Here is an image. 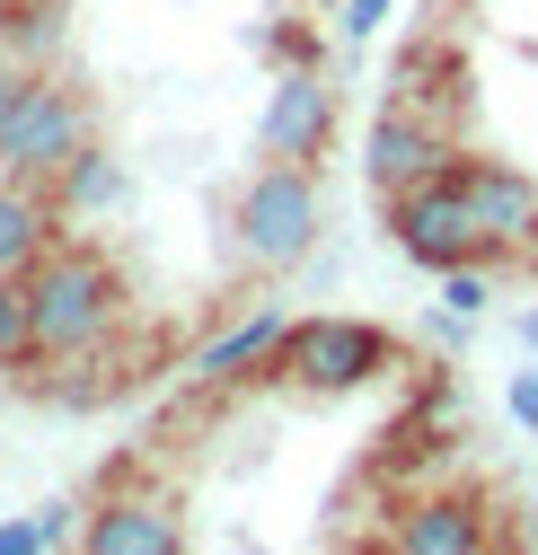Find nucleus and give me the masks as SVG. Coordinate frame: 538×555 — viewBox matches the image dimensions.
I'll use <instances>...</instances> for the list:
<instances>
[{
    "mask_svg": "<svg viewBox=\"0 0 538 555\" xmlns=\"http://www.w3.org/2000/svg\"><path fill=\"white\" fill-rule=\"evenodd\" d=\"M124 318V273L89 238H53L27 264V362H80Z\"/></svg>",
    "mask_w": 538,
    "mask_h": 555,
    "instance_id": "1",
    "label": "nucleus"
},
{
    "mask_svg": "<svg viewBox=\"0 0 538 555\" xmlns=\"http://www.w3.org/2000/svg\"><path fill=\"white\" fill-rule=\"evenodd\" d=\"M326 230V203H318V168L309 159H265L239 194H230V247L256 273H292Z\"/></svg>",
    "mask_w": 538,
    "mask_h": 555,
    "instance_id": "2",
    "label": "nucleus"
},
{
    "mask_svg": "<svg viewBox=\"0 0 538 555\" xmlns=\"http://www.w3.org/2000/svg\"><path fill=\"white\" fill-rule=\"evenodd\" d=\"M397 362V335L371 318H292L274 344V379L292 397H354Z\"/></svg>",
    "mask_w": 538,
    "mask_h": 555,
    "instance_id": "3",
    "label": "nucleus"
},
{
    "mask_svg": "<svg viewBox=\"0 0 538 555\" xmlns=\"http://www.w3.org/2000/svg\"><path fill=\"white\" fill-rule=\"evenodd\" d=\"M80 142H98V98L53 80V72H27L0 106V177H53Z\"/></svg>",
    "mask_w": 538,
    "mask_h": 555,
    "instance_id": "4",
    "label": "nucleus"
},
{
    "mask_svg": "<svg viewBox=\"0 0 538 555\" xmlns=\"http://www.w3.org/2000/svg\"><path fill=\"white\" fill-rule=\"evenodd\" d=\"M380 203H388V247L407 256V264H424V273H450V264L495 256V238L477 230V212H467V194L450 185V168L397 185V194H380Z\"/></svg>",
    "mask_w": 538,
    "mask_h": 555,
    "instance_id": "5",
    "label": "nucleus"
},
{
    "mask_svg": "<svg viewBox=\"0 0 538 555\" xmlns=\"http://www.w3.org/2000/svg\"><path fill=\"white\" fill-rule=\"evenodd\" d=\"M335 115H345V98H335L326 72H283L274 89H265V115H256V151L265 159H326L335 151Z\"/></svg>",
    "mask_w": 538,
    "mask_h": 555,
    "instance_id": "6",
    "label": "nucleus"
},
{
    "mask_svg": "<svg viewBox=\"0 0 538 555\" xmlns=\"http://www.w3.org/2000/svg\"><path fill=\"white\" fill-rule=\"evenodd\" d=\"M441 168H450V185L467 194L477 230L495 238V256L538 238V177H529V168H512V159H486V151H450Z\"/></svg>",
    "mask_w": 538,
    "mask_h": 555,
    "instance_id": "7",
    "label": "nucleus"
},
{
    "mask_svg": "<svg viewBox=\"0 0 538 555\" xmlns=\"http://www.w3.org/2000/svg\"><path fill=\"white\" fill-rule=\"evenodd\" d=\"M80 546L89 555H185V520L168 494H106L89 520H80Z\"/></svg>",
    "mask_w": 538,
    "mask_h": 555,
    "instance_id": "8",
    "label": "nucleus"
},
{
    "mask_svg": "<svg viewBox=\"0 0 538 555\" xmlns=\"http://www.w3.org/2000/svg\"><path fill=\"white\" fill-rule=\"evenodd\" d=\"M388 546L397 555H477V546H495V512L477 494H415L397 512Z\"/></svg>",
    "mask_w": 538,
    "mask_h": 555,
    "instance_id": "9",
    "label": "nucleus"
},
{
    "mask_svg": "<svg viewBox=\"0 0 538 555\" xmlns=\"http://www.w3.org/2000/svg\"><path fill=\"white\" fill-rule=\"evenodd\" d=\"M450 159V142L415 115V98H388L380 106V124H371V142H362V168H371V185L380 194H397V185H415V177H433Z\"/></svg>",
    "mask_w": 538,
    "mask_h": 555,
    "instance_id": "10",
    "label": "nucleus"
},
{
    "mask_svg": "<svg viewBox=\"0 0 538 555\" xmlns=\"http://www.w3.org/2000/svg\"><path fill=\"white\" fill-rule=\"evenodd\" d=\"M283 309H247V318H230L213 344H194V388H239V379H256V371H274V344H283Z\"/></svg>",
    "mask_w": 538,
    "mask_h": 555,
    "instance_id": "11",
    "label": "nucleus"
},
{
    "mask_svg": "<svg viewBox=\"0 0 538 555\" xmlns=\"http://www.w3.org/2000/svg\"><path fill=\"white\" fill-rule=\"evenodd\" d=\"M62 238V212L36 177H0V273H27Z\"/></svg>",
    "mask_w": 538,
    "mask_h": 555,
    "instance_id": "12",
    "label": "nucleus"
},
{
    "mask_svg": "<svg viewBox=\"0 0 538 555\" xmlns=\"http://www.w3.org/2000/svg\"><path fill=\"white\" fill-rule=\"evenodd\" d=\"M44 194H53L62 221H98V212H115V203H124V159H115L106 142H80L72 159L44 177Z\"/></svg>",
    "mask_w": 538,
    "mask_h": 555,
    "instance_id": "13",
    "label": "nucleus"
},
{
    "mask_svg": "<svg viewBox=\"0 0 538 555\" xmlns=\"http://www.w3.org/2000/svg\"><path fill=\"white\" fill-rule=\"evenodd\" d=\"M53 546H80V520H72V503H44V512L0 520V555H53Z\"/></svg>",
    "mask_w": 538,
    "mask_h": 555,
    "instance_id": "14",
    "label": "nucleus"
},
{
    "mask_svg": "<svg viewBox=\"0 0 538 555\" xmlns=\"http://www.w3.org/2000/svg\"><path fill=\"white\" fill-rule=\"evenodd\" d=\"M27 362V273H0V371Z\"/></svg>",
    "mask_w": 538,
    "mask_h": 555,
    "instance_id": "15",
    "label": "nucleus"
},
{
    "mask_svg": "<svg viewBox=\"0 0 538 555\" xmlns=\"http://www.w3.org/2000/svg\"><path fill=\"white\" fill-rule=\"evenodd\" d=\"M256 44H265V62H274V72H318V53H326L318 27H292V18H274Z\"/></svg>",
    "mask_w": 538,
    "mask_h": 555,
    "instance_id": "16",
    "label": "nucleus"
},
{
    "mask_svg": "<svg viewBox=\"0 0 538 555\" xmlns=\"http://www.w3.org/2000/svg\"><path fill=\"white\" fill-rule=\"evenodd\" d=\"M486 300H495V283H486L477 264H450V273H441V309H450V318H477Z\"/></svg>",
    "mask_w": 538,
    "mask_h": 555,
    "instance_id": "17",
    "label": "nucleus"
},
{
    "mask_svg": "<svg viewBox=\"0 0 538 555\" xmlns=\"http://www.w3.org/2000/svg\"><path fill=\"white\" fill-rule=\"evenodd\" d=\"M388 10H397V0H345V18H335V27H345V44H371L388 27Z\"/></svg>",
    "mask_w": 538,
    "mask_h": 555,
    "instance_id": "18",
    "label": "nucleus"
},
{
    "mask_svg": "<svg viewBox=\"0 0 538 555\" xmlns=\"http://www.w3.org/2000/svg\"><path fill=\"white\" fill-rule=\"evenodd\" d=\"M503 414L521 433H538V371H512V388H503Z\"/></svg>",
    "mask_w": 538,
    "mask_h": 555,
    "instance_id": "19",
    "label": "nucleus"
},
{
    "mask_svg": "<svg viewBox=\"0 0 538 555\" xmlns=\"http://www.w3.org/2000/svg\"><path fill=\"white\" fill-rule=\"evenodd\" d=\"M521 353H538V309H529V318H521Z\"/></svg>",
    "mask_w": 538,
    "mask_h": 555,
    "instance_id": "20",
    "label": "nucleus"
}]
</instances>
